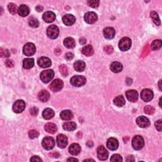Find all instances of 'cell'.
Segmentation results:
<instances>
[{
    "label": "cell",
    "instance_id": "obj_1",
    "mask_svg": "<svg viewBox=\"0 0 162 162\" xmlns=\"http://www.w3.org/2000/svg\"><path fill=\"white\" fill-rule=\"evenodd\" d=\"M132 146L134 149L141 150L144 147V141L141 136H134L132 141Z\"/></svg>",
    "mask_w": 162,
    "mask_h": 162
},
{
    "label": "cell",
    "instance_id": "obj_2",
    "mask_svg": "<svg viewBox=\"0 0 162 162\" xmlns=\"http://www.w3.org/2000/svg\"><path fill=\"white\" fill-rule=\"evenodd\" d=\"M86 82V79L82 76H76L71 78V84L76 87H81L84 86Z\"/></svg>",
    "mask_w": 162,
    "mask_h": 162
},
{
    "label": "cell",
    "instance_id": "obj_3",
    "mask_svg": "<svg viewBox=\"0 0 162 162\" xmlns=\"http://www.w3.org/2000/svg\"><path fill=\"white\" fill-rule=\"evenodd\" d=\"M54 77V72L53 70H46L42 71L40 75L41 80L44 83H48Z\"/></svg>",
    "mask_w": 162,
    "mask_h": 162
},
{
    "label": "cell",
    "instance_id": "obj_4",
    "mask_svg": "<svg viewBox=\"0 0 162 162\" xmlns=\"http://www.w3.org/2000/svg\"><path fill=\"white\" fill-rule=\"evenodd\" d=\"M132 45V41L129 37H123L118 43V47L121 51H126L129 50Z\"/></svg>",
    "mask_w": 162,
    "mask_h": 162
},
{
    "label": "cell",
    "instance_id": "obj_5",
    "mask_svg": "<svg viewBox=\"0 0 162 162\" xmlns=\"http://www.w3.org/2000/svg\"><path fill=\"white\" fill-rule=\"evenodd\" d=\"M47 35L48 37L52 39H54L58 37L59 35V29L58 27L55 25H50L47 29Z\"/></svg>",
    "mask_w": 162,
    "mask_h": 162
},
{
    "label": "cell",
    "instance_id": "obj_6",
    "mask_svg": "<svg viewBox=\"0 0 162 162\" xmlns=\"http://www.w3.org/2000/svg\"><path fill=\"white\" fill-rule=\"evenodd\" d=\"M55 144V141L53 137H46L42 139V147L46 150L52 149Z\"/></svg>",
    "mask_w": 162,
    "mask_h": 162
},
{
    "label": "cell",
    "instance_id": "obj_7",
    "mask_svg": "<svg viewBox=\"0 0 162 162\" xmlns=\"http://www.w3.org/2000/svg\"><path fill=\"white\" fill-rule=\"evenodd\" d=\"M36 51V48H35V45L32 42H28L23 47V54H25L26 56H32Z\"/></svg>",
    "mask_w": 162,
    "mask_h": 162
},
{
    "label": "cell",
    "instance_id": "obj_8",
    "mask_svg": "<svg viewBox=\"0 0 162 162\" xmlns=\"http://www.w3.org/2000/svg\"><path fill=\"white\" fill-rule=\"evenodd\" d=\"M63 87H64V82L62 80L57 79L51 82L50 86V88L53 92H58L60 91L63 88Z\"/></svg>",
    "mask_w": 162,
    "mask_h": 162
},
{
    "label": "cell",
    "instance_id": "obj_9",
    "mask_svg": "<svg viewBox=\"0 0 162 162\" xmlns=\"http://www.w3.org/2000/svg\"><path fill=\"white\" fill-rule=\"evenodd\" d=\"M25 108V103L23 100H19L15 102L13 105V110L15 113H22Z\"/></svg>",
    "mask_w": 162,
    "mask_h": 162
},
{
    "label": "cell",
    "instance_id": "obj_10",
    "mask_svg": "<svg viewBox=\"0 0 162 162\" xmlns=\"http://www.w3.org/2000/svg\"><path fill=\"white\" fill-rule=\"evenodd\" d=\"M97 155L100 160H106L108 157V152L103 146H100L97 149Z\"/></svg>",
    "mask_w": 162,
    "mask_h": 162
},
{
    "label": "cell",
    "instance_id": "obj_11",
    "mask_svg": "<svg viewBox=\"0 0 162 162\" xmlns=\"http://www.w3.org/2000/svg\"><path fill=\"white\" fill-rule=\"evenodd\" d=\"M141 99L145 102H149L153 98V93L149 89H144L141 93Z\"/></svg>",
    "mask_w": 162,
    "mask_h": 162
},
{
    "label": "cell",
    "instance_id": "obj_12",
    "mask_svg": "<svg viewBox=\"0 0 162 162\" xmlns=\"http://www.w3.org/2000/svg\"><path fill=\"white\" fill-rule=\"evenodd\" d=\"M84 20L86 22L89 23V24H93V23H94L97 21V14L95 12H93V11H89V12L85 14Z\"/></svg>",
    "mask_w": 162,
    "mask_h": 162
},
{
    "label": "cell",
    "instance_id": "obj_13",
    "mask_svg": "<svg viewBox=\"0 0 162 162\" xmlns=\"http://www.w3.org/2000/svg\"><path fill=\"white\" fill-rule=\"evenodd\" d=\"M57 143L59 148L64 149L68 144V139L64 134H59L57 138Z\"/></svg>",
    "mask_w": 162,
    "mask_h": 162
},
{
    "label": "cell",
    "instance_id": "obj_14",
    "mask_svg": "<svg viewBox=\"0 0 162 162\" xmlns=\"http://www.w3.org/2000/svg\"><path fill=\"white\" fill-rule=\"evenodd\" d=\"M136 123L141 128H146L149 126L150 122L148 118L144 116H140L137 118Z\"/></svg>",
    "mask_w": 162,
    "mask_h": 162
},
{
    "label": "cell",
    "instance_id": "obj_15",
    "mask_svg": "<svg viewBox=\"0 0 162 162\" xmlns=\"http://www.w3.org/2000/svg\"><path fill=\"white\" fill-rule=\"evenodd\" d=\"M118 145H119V144H118V140L113 137L110 138L106 142V146L112 151H115V150L117 149Z\"/></svg>",
    "mask_w": 162,
    "mask_h": 162
},
{
    "label": "cell",
    "instance_id": "obj_16",
    "mask_svg": "<svg viewBox=\"0 0 162 162\" xmlns=\"http://www.w3.org/2000/svg\"><path fill=\"white\" fill-rule=\"evenodd\" d=\"M62 21L65 25L70 26L73 25L75 22H76V17L71 14H66L63 17Z\"/></svg>",
    "mask_w": 162,
    "mask_h": 162
},
{
    "label": "cell",
    "instance_id": "obj_17",
    "mask_svg": "<svg viewBox=\"0 0 162 162\" xmlns=\"http://www.w3.org/2000/svg\"><path fill=\"white\" fill-rule=\"evenodd\" d=\"M128 100L131 102H136L138 99V93L136 90H129L125 93Z\"/></svg>",
    "mask_w": 162,
    "mask_h": 162
},
{
    "label": "cell",
    "instance_id": "obj_18",
    "mask_svg": "<svg viewBox=\"0 0 162 162\" xmlns=\"http://www.w3.org/2000/svg\"><path fill=\"white\" fill-rule=\"evenodd\" d=\"M37 64L41 68H47L51 65V61L50 58L47 57H41L39 58Z\"/></svg>",
    "mask_w": 162,
    "mask_h": 162
},
{
    "label": "cell",
    "instance_id": "obj_19",
    "mask_svg": "<svg viewBox=\"0 0 162 162\" xmlns=\"http://www.w3.org/2000/svg\"><path fill=\"white\" fill-rule=\"evenodd\" d=\"M42 18L47 23L53 22L56 19V15L53 11H46L42 15Z\"/></svg>",
    "mask_w": 162,
    "mask_h": 162
},
{
    "label": "cell",
    "instance_id": "obj_20",
    "mask_svg": "<svg viewBox=\"0 0 162 162\" xmlns=\"http://www.w3.org/2000/svg\"><path fill=\"white\" fill-rule=\"evenodd\" d=\"M104 37L107 39H112L115 37V30L112 27H106L103 30Z\"/></svg>",
    "mask_w": 162,
    "mask_h": 162
},
{
    "label": "cell",
    "instance_id": "obj_21",
    "mask_svg": "<svg viewBox=\"0 0 162 162\" xmlns=\"http://www.w3.org/2000/svg\"><path fill=\"white\" fill-rule=\"evenodd\" d=\"M69 153L72 155H77L80 153L81 151V148L80 145L77 143H74L70 146L69 148Z\"/></svg>",
    "mask_w": 162,
    "mask_h": 162
},
{
    "label": "cell",
    "instance_id": "obj_22",
    "mask_svg": "<svg viewBox=\"0 0 162 162\" xmlns=\"http://www.w3.org/2000/svg\"><path fill=\"white\" fill-rule=\"evenodd\" d=\"M30 13V9L29 8L25 5H22L20 6L18 10V13L19 15H21V17H26Z\"/></svg>",
    "mask_w": 162,
    "mask_h": 162
},
{
    "label": "cell",
    "instance_id": "obj_23",
    "mask_svg": "<svg viewBox=\"0 0 162 162\" xmlns=\"http://www.w3.org/2000/svg\"><path fill=\"white\" fill-rule=\"evenodd\" d=\"M110 69L114 73H119L123 69V66L120 62H114L110 65Z\"/></svg>",
    "mask_w": 162,
    "mask_h": 162
},
{
    "label": "cell",
    "instance_id": "obj_24",
    "mask_svg": "<svg viewBox=\"0 0 162 162\" xmlns=\"http://www.w3.org/2000/svg\"><path fill=\"white\" fill-rule=\"evenodd\" d=\"M50 93L46 90H42L38 94V99L42 102H46L50 99Z\"/></svg>",
    "mask_w": 162,
    "mask_h": 162
},
{
    "label": "cell",
    "instance_id": "obj_25",
    "mask_svg": "<svg viewBox=\"0 0 162 162\" xmlns=\"http://www.w3.org/2000/svg\"><path fill=\"white\" fill-rule=\"evenodd\" d=\"M72 112L69 110H66L62 111L60 113V117L64 120H69L73 118Z\"/></svg>",
    "mask_w": 162,
    "mask_h": 162
},
{
    "label": "cell",
    "instance_id": "obj_26",
    "mask_svg": "<svg viewBox=\"0 0 162 162\" xmlns=\"http://www.w3.org/2000/svg\"><path fill=\"white\" fill-rule=\"evenodd\" d=\"M54 115V112L52 109L46 108L42 112V117L46 120H50L52 118Z\"/></svg>",
    "mask_w": 162,
    "mask_h": 162
},
{
    "label": "cell",
    "instance_id": "obj_27",
    "mask_svg": "<svg viewBox=\"0 0 162 162\" xmlns=\"http://www.w3.org/2000/svg\"><path fill=\"white\" fill-rule=\"evenodd\" d=\"M63 128L67 131H73L77 128V125L74 122H68L63 125Z\"/></svg>",
    "mask_w": 162,
    "mask_h": 162
},
{
    "label": "cell",
    "instance_id": "obj_28",
    "mask_svg": "<svg viewBox=\"0 0 162 162\" xmlns=\"http://www.w3.org/2000/svg\"><path fill=\"white\" fill-rule=\"evenodd\" d=\"M45 129L47 132L50 134H54L57 130V127L54 124L50 122V123H48L45 125Z\"/></svg>",
    "mask_w": 162,
    "mask_h": 162
},
{
    "label": "cell",
    "instance_id": "obj_29",
    "mask_svg": "<svg viewBox=\"0 0 162 162\" xmlns=\"http://www.w3.org/2000/svg\"><path fill=\"white\" fill-rule=\"evenodd\" d=\"M64 44L67 48L72 49L76 46V41L72 37H66L65 39Z\"/></svg>",
    "mask_w": 162,
    "mask_h": 162
},
{
    "label": "cell",
    "instance_id": "obj_30",
    "mask_svg": "<svg viewBox=\"0 0 162 162\" xmlns=\"http://www.w3.org/2000/svg\"><path fill=\"white\" fill-rule=\"evenodd\" d=\"M82 53L86 57H90L94 53V49L91 45H87L84 46L82 50Z\"/></svg>",
    "mask_w": 162,
    "mask_h": 162
},
{
    "label": "cell",
    "instance_id": "obj_31",
    "mask_svg": "<svg viewBox=\"0 0 162 162\" xmlns=\"http://www.w3.org/2000/svg\"><path fill=\"white\" fill-rule=\"evenodd\" d=\"M74 66L75 70L77 71V72H83L85 70L86 64L84 62L79 60L74 63Z\"/></svg>",
    "mask_w": 162,
    "mask_h": 162
},
{
    "label": "cell",
    "instance_id": "obj_32",
    "mask_svg": "<svg viewBox=\"0 0 162 162\" xmlns=\"http://www.w3.org/2000/svg\"><path fill=\"white\" fill-rule=\"evenodd\" d=\"M34 65V60L33 58H25L23 60V66L26 69L33 68Z\"/></svg>",
    "mask_w": 162,
    "mask_h": 162
},
{
    "label": "cell",
    "instance_id": "obj_33",
    "mask_svg": "<svg viewBox=\"0 0 162 162\" xmlns=\"http://www.w3.org/2000/svg\"><path fill=\"white\" fill-rule=\"evenodd\" d=\"M113 102H114V104L116 106H118V107H122V106H123L125 103V99L123 97V96H117L114 99Z\"/></svg>",
    "mask_w": 162,
    "mask_h": 162
},
{
    "label": "cell",
    "instance_id": "obj_34",
    "mask_svg": "<svg viewBox=\"0 0 162 162\" xmlns=\"http://www.w3.org/2000/svg\"><path fill=\"white\" fill-rule=\"evenodd\" d=\"M150 15H151V18H152V21H153V22L155 23L156 25H160V20L159 18L158 15L156 12V11H151V13H150Z\"/></svg>",
    "mask_w": 162,
    "mask_h": 162
},
{
    "label": "cell",
    "instance_id": "obj_35",
    "mask_svg": "<svg viewBox=\"0 0 162 162\" xmlns=\"http://www.w3.org/2000/svg\"><path fill=\"white\" fill-rule=\"evenodd\" d=\"M161 47V41L160 39H157V40L154 41L151 45V48L153 51H156L159 50Z\"/></svg>",
    "mask_w": 162,
    "mask_h": 162
},
{
    "label": "cell",
    "instance_id": "obj_36",
    "mask_svg": "<svg viewBox=\"0 0 162 162\" xmlns=\"http://www.w3.org/2000/svg\"><path fill=\"white\" fill-rule=\"evenodd\" d=\"M8 10L10 12V13H11L12 15H15L18 12V9L17 8V5L14 3H10L8 6Z\"/></svg>",
    "mask_w": 162,
    "mask_h": 162
},
{
    "label": "cell",
    "instance_id": "obj_37",
    "mask_svg": "<svg viewBox=\"0 0 162 162\" xmlns=\"http://www.w3.org/2000/svg\"><path fill=\"white\" fill-rule=\"evenodd\" d=\"M29 24L30 27H33V28H37L39 25V22L37 18H35L34 17H31L29 20Z\"/></svg>",
    "mask_w": 162,
    "mask_h": 162
},
{
    "label": "cell",
    "instance_id": "obj_38",
    "mask_svg": "<svg viewBox=\"0 0 162 162\" xmlns=\"http://www.w3.org/2000/svg\"><path fill=\"white\" fill-rule=\"evenodd\" d=\"M59 69H60V72L62 74L63 76L66 77L68 75V69L66 65H62L59 67Z\"/></svg>",
    "mask_w": 162,
    "mask_h": 162
},
{
    "label": "cell",
    "instance_id": "obj_39",
    "mask_svg": "<svg viewBox=\"0 0 162 162\" xmlns=\"http://www.w3.org/2000/svg\"><path fill=\"white\" fill-rule=\"evenodd\" d=\"M88 5L92 8H97L99 6V5H100V1L98 0H89V1H88Z\"/></svg>",
    "mask_w": 162,
    "mask_h": 162
},
{
    "label": "cell",
    "instance_id": "obj_40",
    "mask_svg": "<svg viewBox=\"0 0 162 162\" xmlns=\"http://www.w3.org/2000/svg\"><path fill=\"white\" fill-rule=\"evenodd\" d=\"M144 112L148 115H152L155 113V108L151 106H146L144 107Z\"/></svg>",
    "mask_w": 162,
    "mask_h": 162
},
{
    "label": "cell",
    "instance_id": "obj_41",
    "mask_svg": "<svg viewBox=\"0 0 162 162\" xmlns=\"http://www.w3.org/2000/svg\"><path fill=\"white\" fill-rule=\"evenodd\" d=\"M39 136V133L35 130H31L29 132V136L30 139H34Z\"/></svg>",
    "mask_w": 162,
    "mask_h": 162
},
{
    "label": "cell",
    "instance_id": "obj_42",
    "mask_svg": "<svg viewBox=\"0 0 162 162\" xmlns=\"http://www.w3.org/2000/svg\"><path fill=\"white\" fill-rule=\"evenodd\" d=\"M0 54H1V57H9L10 53V51L6 50V49H3L1 48V51H0Z\"/></svg>",
    "mask_w": 162,
    "mask_h": 162
},
{
    "label": "cell",
    "instance_id": "obj_43",
    "mask_svg": "<svg viewBox=\"0 0 162 162\" xmlns=\"http://www.w3.org/2000/svg\"><path fill=\"white\" fill-rule=\"evenodd\" d=\"M110 160H111V161H122V156L118 155V154H115V155H113L111 159H110Z\"/></svg>",
    "mask_w": 162,
    "mask_h": 162
},
{
    "label": "cell",
    "instance_id": "obj_44",
    "mask_svg": "<svg viewBox=\"0 0 162 162\" xmlns=\"http://www.w3.org/2000/svg\"><path fill=\"white\" fill-rule=\"evenodd\" d=\"M161 122L162 120L160 119V120H158V121H156L155 122V127H156V129L158 130L159 132H161V129H162V124H161Z\"/></svg>",
    "mask_w": 162,
    "mask_h": 162
},
{
    "label": "cell",
    "instance_id": "obj_45",
    "mask_svg": "<svg viewBox=\"0 0 162 162\" xmlns=\"http://www.w3.org/2000/svg\"><path fill=\"white\" fill-rule=\"evenodd\" d=\"M104 51L107 54H111L113 53V48L111 46H106L104 48Z\"/></svg>",
    "mask_w": 162,
    "mask_h": 162
},
{
    "label": "cell",
    "instance_id": "obj_46",
    "mask_svg": "<svg viewBox=\"0 0 162 162\" xmlns=\"http://www.w3.org/2000/svg\"><path fill=\"white\" fill-rule=\"evenodd\" d=\"M39 112V110L36 107H33L30 109V113L33 116H36Z\"/></svg>",
    "mask_w": 162,
    "mask_h": 162
},
{
    "label": "cell",
    "instance_id": "obj_47",
    "mask_svg": "<svg viewBox=\"0 0 162 162\" xmlns=\"http://www.w3.org/2000/svg\"><path fill=\"white\" fill-rule=\"evenodd\" d=\"M5 65L8 67V68H12L14 66V64L12 60H7L5 61Z\"/></svg>",
    "mask_w": 162,
    "mask_h": 162
},
{
    "label": "cell",
    "instance_id": "obj_48",
    "mask_svg": "<svg viewBox=\"0 0 162 162\" xmlns=\"http://www.w3.org/2000/svg\"><path fill=\"white\" fill-rule=\"evenodd\" d=\"M73 58H74V54H72V53H67L65 54V58L66 59V60H72V59H73Z\"/></svg>",
    "mask_w": 162,
    "mask_h": 162
},
{
    "label": "cell",
    "instance_id": "obj_49",
    "mask_svg": "<svg viewBox=\"0 0 162 162\" xmlns=\"http://www.w3.org/2000/svg\"><path fill=\"white\" fill-rule=\"evenodd\" d=\"M31 161H42V160L37 156H34L32 158H31L30 160Z\"/></svg>",
    "mask_w": 162,
    "mask_h": 162
},
{
    "label": "cell",
    "instance_id": "obj_50",
    "mask_svg": "<svg viewBox=\"0 0 162 162\" xmlns=\"http://www.w3.org/2000/svg\"><path fill=\"white\" fill-rule=\"evenodd\" d=\"M126 161H129V162H131V161H135V160H134V158L133 156H128L127 158H126Z\"/></svg>",
    "mask_w": 162,
    "mask_h": 162
},
{
    "label": "cell",
    "instance_id": "obj_51",
    "mask_svg": "<svg viewBox=\"0 0 162 162\" xmlns=\"http://www.w3.org/2000/svg\"><path fill=\"white\" fill-rule=\"evenodd\" d=\"M80 44L81 45H86V42H87V41H86V39H85V38H84V37H82V38H81L80 39Z\"/></svg>",
    "mask_w": 162,
    "mask_h": 162
},
{
    "label": "cell",
    "instance_id": "obj_52",
    "mask_svg": "<svg viewBox=\"0 0 162 162\" xmlns=\"http://www.w3.org/2000/svg\"><path fill=\"white\" fill-rule=\"evenodd\" d=\"M50 156H51L53 158H58L59 156H60V154H59L58 153L56 152V153H51L50 154Z\"/></svg>",
    "mask_w": 162,
    "mask_h": 162
},
{
    "label": "cell",
    "instance_id": "obj_53",
    "mask_svg": "<svg viewBox=\"0 0 162 162\" xmlns=\"http://www.w3.org/2000/svg\"><path fill=\"white\" fill-rule=\"evenodd\" d=\"M35 10H36L38 12H41V11L43 10V7L41 5H38L35 7Z\"/></svg>",
    "mask_w": 162,
    "mask_h": 162
},
{
    "label": "cell",
    "instance_id": "obj_54",
    "mask_svg": "<svg viewBox=\"0 0 162 162\" xmlns=\"http://www.w3.org/2000/svg\"><path fill=\"white\" fill-rule=\"evenodd\" d=\"M86 145L88 146V147H89V148H91L92 146H93V142H92V141H88V143H87Z\"/></svg>",
    "mask_w": 162,
    "mask_h": 162
},
{
    "label": "cell",
    "instance_id": "obj_55",
    "mask_svg": "<svg viewBox=\"0 0 162 162\" xmlns=\"http://www.w3.org/2000/svg\"><path fill=\"white\" fill-rule=\"evenodd\" d=\"M68 161H78L79 160L76 158H69L67 160Z\"/></svg>",
    "mask_w": 162,
    "mask_h": 162
},
{
    "label": "cell",
    "instance_id": "obj_56",
    "mask_svg": "<svg viewBox=\"0 0 162 162\" xmlns=\"http://www.w3.org/2000/svg\"><path fill=\"white\" fill-rule=\"evenodd\" d=\"M161 80H160L159 81V83H158V85H159V88H160V90L161 91L162 90V88H161Z\"/></svg>",
    "mask_w": 162,
    "mask_h": 162
},
{
    "label": "cell",
    "instance_id": "obj_57",
    "mask_svg": "<svg viewBox=\"0 0 162 162\" xmlns=\"http://www.w3.org/2000/svg\"><path fill=\"white\" fill-rule=\"evenodd\" d=\"M94 161V160H92V159H87V160H84V161Z\"/></svg>",
    "mask_w": 162,
    "mask_h": 162
},
{
    "label": "cell",
    "instance_id": "obj_58",
    "mask_svg": "<svg viewBox=\"0 0 162 162\" xmlns=\"http://www.w3.org/2000/svg\"><path fill=\"white\" fill-rule=\"evenodd\" d=\"M161 98H160V106L161 108Z\"/></svg>",
    "mask_w": 162,
    "mask_h": 162
}]
</instances>
